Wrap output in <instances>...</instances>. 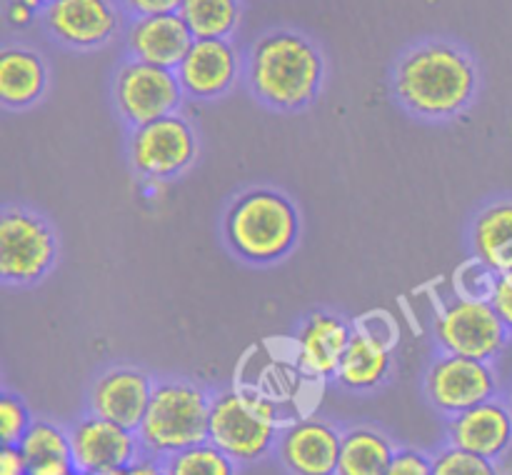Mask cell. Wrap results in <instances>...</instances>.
I'll list each match as a JSON object with an SVG mask.
<instances>
[{
    "label": "cell",
    "instance_id": "6da1fadb",
    "mask_svg": "<svg viewBox=\"0 0 512 475\" xmlns=\"http://www.w3.org/2000/svg\"><path fill=\"white\" fill-rule=\"evenodd\" d=\"M478 90V68L463 48L428 40L395 65V95L410 113L448 120L463 113Z\"/></svg>",
    "mask_w": 512,
    "mask_h": 475
},
{
    "label": "cell",
    "instance_id": "7a4b0ae2",
    "mask_svg": "<svg viewBox=\"0 0 512 475\" xmlns=\"http://www.w3.org/2000/svg\"><path fill=\"white\" fill-rule=\"evenodd\" d=\"M325 63L305 35L275 30L263 35L248 55V83L255 98L278 110H298L315 100Z\"/></svg>",
    "mask_w": 512,
    "mask_h": 475
},
{
    "label": "cell",
    "instance_id": "3957f363",
    "mask_svg": "<svg viewBox=\"0 0 512 475\" xmlns=\"http://www.w3.org/2000/svg\"><path fill=\"white\" fill-rule=\"evenodd\" d=\"M300 218L290 198L278 190H250L225 215V240L238 258L270 265L298 243Z\"/></svg>",
    "mask_w": 512,
    "mask_h": 475
},
{
    "label": "cell",
    "instance_id": "277c9868",
    "mask_svg": "<svg viewBox=\"0 0 512 475\" xmlns=\"http://www.w3.org/2000/svg\"><path fill=\"white\" fill-rule=\"evenodd\" d=\"M213 398L190 380L155 383L148 413L138 428L145 455L165 460L208 440Z\"/></svg>",
    "mask_w": 512,
    "mask_h": 475
},
{
    "label": "cell",
    "instance_id": "5b68a950",
    "mask_svg": "<svg viewBox=\"0 0 512 475\" xmlns=\"http://www.w3.org/2000/svg\"><path fill=\"white\" fill-rule=\"evenodd\" d=\"M278 400L250 388L213 395L208 440L238 465L265 458L280 438Z\"/></svg>",
    "mask_w": 512,
    "mask_h": 475
},
{
    "label": "cell",
    "instance_id": "8992f818",
    "mask_svg": "<svg viewBox=\"0 0 512 475\" xmlns=\"http://www.w3.org/2000/svg\"><path fill=\"white\" fill-rule=\"evenodd\" d=\"M435 338L443 353L493 363L508 345L510 330L493 300L458 293L435 318Z\"/></svg>",
    "mask_w": 512,
    "mask_h": 475
},
{
    "label": "cell",
    "instance_id": "52a82bcc",
    "mask_svg": "<svg viewBox=\"0 0 512 475\" xmlns=\"http://www.w3.org/2000/svg\"><path fill=\"white\" fill-rule=\"evenodd\" d=\"M58 258V240L48 220L25 208L0 215V278L8 285H33Z\"/></svg>",
    "mask_w": 512,
    "mask_h": 475
},
{
    "label": "cell",
    "instance_id": "ba28073f",
    "mask_svg": "<svg viewBox=\"0 0 512 475\" xmlns=\"http://www.w3.org/2000/svg\"><path fill=\"white\" fill-rule=\"evenodd\" d=\"M185 93L175 70L160 65L125 60L115 75V105L133 128L178 113Z\"/></svg>",
    "mask_w": 512,
    "mask_h": 475
},
{
    "label": "cell",
    "instance_id": "9c48e42d",
    "mask_svg": "<svg viewBox=\"0 0 512 475\" xmlns=\"http://www.w3.org/2000/svg\"><path fill=\"white\" fill-rule=\"evenodd\" d=\"M198 158V138L188 118L165 115L148 125L133 128L130 160L135 173L148 180H170L185 173Z\"/></svg>",
    "mask_w": 512,
    "mask_h": 475
},
{
    "label": "cell",
    "instance_id": "30bf717a",
    "mask_svg": "<svg viewBox=\"0 0 512 475\" xmlns=\"http://www.w3.org/2000/svg\"><path fill=\"white\" fill-rule=\"evenodd\" d=\"M428 400L445 415H458L498 398V375L488 360L443 353L425 375Z\"/></svg>",
    "mask_w": 512,
    "mask_h": 475
},
{
    "label": "cell",
    "instance_id": "8fae6325",
    "mask_svg": "<svg viewBox=\"0 0 512 475\" xmlns=\"http://www.w3.org/2000/svg\"><path fill=\"white\" fill-rule=\"evenodd\" d=\"M73 463L78 473H100L110 468L135 465L143 455L138 430H130L115 420L90 413L70 430Z\"/></svg>",
    "mask_w": 512,
    "mask_h": 475
},
{
    "label": "cell",
    "instance_id": "7c38bea8",
    "mask_svg": "<svg viewBox=\"0 0 512 475\" xmlns=\"http://www.w3.org/2000/svg\"><path fill=\"white\" fill-rule=\"evenodd\" d=\"M43 20L58 43L75 50L100 48L120 30L113 0H55L43 8Z\"/></svg>",
    "mask_w": 512,
    "mask_h": 475
},
{
    "label": "cell",
    "instance_id": "4fadbf2b",
    "mask_svg": "<svg viewBox=\"0 0 512 475\" xmlns=\"http://www.w3.org/2000/svg\"><path fill=\"white\" fill-rule=\"evenodd\" d=\"M343 433L328 420L300 418L285 425L278 455L293 475H338Z\"/></svg>",
    "mask_w": 512,
    "mask_h": 475
},
{
    "label": "cell",
    "instance_id": "5bb4252c",
    "mask_svg": "<svg viewBox=\"0 0 512 475\" xmlns=\"http://www.w3.org/2000/svg\"><path fill=\"white\" fill-rule=\"evenodd\" d=\"M185 98L213 100L228 93L240 75V55L230 40L195 38L175 68Z\"/></svg>",
    "mask_w": 512,
    "mask_h": 475
},
{
    "label": "cell",
    "instance_id": "9a60e30c",
    "mask_svg": "<svg viewBox=\"0 0 512 475\" xmlns=\"http://www.w3.org/2000/svg\"><path fill=\"white\" fill-rule=\"evenodd\" d=\"M193 43L195 35L180 13L133 18L125 30V48L130 58L170 70L178 68Z\"/></svg>",
    "mask_w": 512,
    "mask_h": 475
},
{
    "label": "cell",
    "instance_id": "2e32d148",
    "mask_svg": "<svg viewBox=\"0 0 512 475\" xmlns=\"http://www.w3.org/2000/svg\"><path fill=\"white\" fill-rule=\"evenodd\" d=\"M153 390L155 383L143 370L113 368L95 380L90 393V413L138 430L148 413Z\"/></svg>",
    "mask_w": 512,
    "mask_h": 475
},
{
    "label": "cell",
    "instance_id": "e0dca14e",
    "mask_svg": "<svg viewBox=\"0 0 512 475\" xmlns=\"http://www.w3.org/2000/svg\"><path fill=\"white\" fill-rule=\"evenodd\" d=\"M448 438L455 448L500 460L512 448V415L508 403L493 398L453 415L448 425Z\"/></svg>",
    "mask_w": 512,
    "mask_h": 475
},
{
    "label": "cell",
    "instance_id": "ac0fdd59",
    "mask_svg": "<svg viewBox=\"0 0 512 475\" xmlns=\"http://www.w3.org/2000/svg\"><path fill=\"white\" fill-rule=\"evenodd\" d=\"M350 335L353 328L338 315H310L295 338V365L300 373L313 380L335 378Z\"/></svg>",
    "mask_w": 512,
    "mask_h": 475
},
{
    "label": "cell",
    "instance_id": "d6986e66",
    "mask_svg": "<svg viewBox=\"0 0 512 475\" xmlns=\"http://www.w3.org/2000/svg\"><path fill=\"white\" fill-rule=\"evenodd\" d=\"M393 365V355H390V340L383 335L375 333L370 328H355L350 335V343L345 348L343 358L338 365V378L340 385L350 390H370L378 388L390 373Z\"/></svg>",
    "mask_w": 512,
    "mask_h": 475
},
{
    "label": "cell",
    "instance_id": "ffe728a7",
    "mask_svg": "<svg viewBox=\"0 0 512 475\" xmlns=\"http://www.w3.org/2000/svg\"><path fill=\"white\" fill-rule=\"evenodd\" d=\"M48 85L43 58L28 48H5L0 53V100L5 108H28L38 103Z\"/></svg>",
    "mask_w": 512,
    "mask_h": 475
},
{
    "label": "cell",
    "instance_id": "44dd1931",
    "mask_svg": "<svg viewBox=\"0 0 512 475\" xmlns=\"http://www.w3.org/2000/svg\"><path fill=\"white\" fill-rule=\"evenodd\" d=\"M473 255L493 273L512 270V200L490 203L475 215Z\"/></svg>",
    "mask_w": 512,
    "mask_h": 475
},
{
    "label": "cell",
    "instance_id": "7402d4cb",
    "mask_svg": "<svg viewBox=\"0 0 512 475\" xmlns=\"http://www.w3.org/2000/svg\"><path fill=\"white\" fill-rule=\"evenodd\" d=\"M30 475H68L75 470L70 433L50 420H33L20 440Z\"/></svg>",
    "mask_w": 512,
    "mask_h": 475
},
{
    "label": "cell",
    "instance_id": "603a6c76",
    "mask_svg": "<svg viewBox=\"0 0 512 475\" xmlns=\"http://www.w3.org/2000/svg\"><path fill=\"white\" fill-rule=\"evenodd\" d=\"M393 440L375 428H353L343 433L338 475H385L395 458Z\"/></svg>",
    "mask_w": 512,
    "mask_h": 475
},
{
    "label": "cell",
    "instance_id": "cb8c5ba5",
    "mask_svg": "<svg viewBox=\"0 0 512 475\" xmlns=\"http://www.w3.org/2000/svg\"><path fill=\"white\" fill-rule=\"evenodd\" d=\"M178 13L195 38L228 40L238 30L243 5L240 0H183Z\"/></svg>",
    "mask_w": 512,
    "mask_h": 475
},
{
    "label": "cell",
    "instance_id": "d4e9b609",
    "mask_svg": "<svg viewBox=\"0 0 512 475\" xmlns=\"http://www.w3.org/2000/svg\"><path fill=\"white\" fill-rule=\"evenodd\" d=\"M168 475H238V463L210 440L163 460Z\"/></svg>",
    "mask_w": 512,
    "mask_h": 475
},
{
    "label": "cell",
    "instance_id": "484cf974",
    "mask_svg": "<svg viewBox=\"0 0 512 475\" xmlns=\"http://www.w3.org/2000/svg\"><path fill=\"white\" fill-rule=\"evenodd\" d=\"M435 475H500L495 460L448 445L433 455Z\"/></svg>",
    "mask_w": 512,
    "mask_h": 475
},
{
    "label": "cell",
    "instance_id": "4316f807",
    "mask_svg": "<svg viewBox=\"0 0 512 475\" xmlns=\"http://www.w3.org/2000/svg\"><path fill=\"white\" fill-rule=\"evenodd\" d=\"M30 425H33V418H30L23 400L18 395L5 393L0 400V438H3V445H18Z\"/></svg>",
    "mask_w": 512,
    "mask_h": 475
},
{
    "label": "cell",
    "instance_id": "83f0119b",
    "mask_svg": "<svg viewBox=\"0 0 512 475\" xmlns=\"http://www.w3.org/2000/svg\"><path fill=\"white\" fill-rule=\"evenodd\" d=\"M458 293L460 295H473V298H490L495 288V280L498 273L488 268L485 263H480L478 258L470 260L463 270H458Z\"/></svg>",
    "mask_w": 512,
    "mask_h": 475
},
{
    "label": "cell",
    "instance_id": "f1b7e54d",
    "mask_svg": "<svg viewBox=\"0 0 512 475\" xmlns=\"http://www.w3.org/2000/svg\"><path fill=\"white\" fill-rule=\"evenodd\" d=\"M385 475H435L433 455L415 448H400Z\"/></svg>",
    "mask_w": 512,
    "mask_h": 475
},
{
    "label": "cell",
    "instance_id": "f546056e",
    "mask_svg": "<svg viewBox=\"0 0 512 475\" xmlns=\"http://www.w3.org/2000/svg\"><path fill=\"white\" fill-rule=\"evenodd\" d=\"M490 300H493L495 310H498L500 318H503V323L508 325V330L512 335V270L510 273L498 275Z\"/></svg>",
    "mask_w": 512,
    "mask_h": 475
},
{
    "label": "cell",
    "instance_id": "4dcf8cb0",
    "mask_svg": "<svg viewBox=\"0 0 512 475\" xmlns=\"http://www.w3.org/2000/svg\"><path fill=\"white\" fill-rule=\"evenodd\" d=\"M183 0H123V8L128 10L133 18H143V15H163V13H178Z\"/></svg>",
    "mask_w": 512,
    "mask_h": 475
},
{
    "label": "cell",
    "instance_id": "1f68e13d",
    "mask_svg": "<svg viewBox=\"0 0 512 475\" xmlns=\"http://www.w3.org/2000/svg\"><path fill=\"white\" fill-rule=\"evenodd\" d=\"M40 8H45L40 0H8L5 18H8L10 25H15V28H25V25L33 23V18L38 15Z\"/></svg>",
    "mask_w": 512,
    "mask_h": 475
},
{
    "label": "cell",
    "instance_id": "d6a6232c",
    "mask_svg": "<svg viewBox=\"0 0 512 475\" xmlns=\"http://www.w3.org/2000/svg\"><path fill=\"white\" fill-rule=\"evenodd\" d=\"M0 475H30L28 460H25L20 445H3V450H0Z\"/></svg>",
    "mask_w": 512,
    "mask_h": 475
},
{
    "label": "cell",
    "instance_id": "836d02e7",
    "mask_svg": "<svg viewBox=\"0 0 512 475\" xmlns=\"http://www.w3.org/2000/svg\"><path fill=\"white\" fill-rule=\"evenodd\" d=\"M135 475H168L165 473V463L155 455H140L138 463L133 465Z\"/></svg>",
    "mask_w": 512,
    "mask_h": 475
},
{
    "label": "cell",
    "instance_id": "e575fe53",
    "mask_svg": "<svg viewBox=\"0 0 512 475\" xmlns=\"http://www.w3.org/2000/svg\"><path fill=\"white\" fill-rule=\"evenodd\" d=\"M80 475H135L133 465H125V468H110V470H100V473H80Z\"/></svg>",
    "mask_w": 512,
    "mask_h": 475
},
{
    "label": "cell",
    "instance_id": "d590c367",
    "mask_svg": "<svg viewBox=\"0 0 512 475\" xmlns=\"http://www.w3.org/2000/svg\"><path fill=\"white\" fill-rule=\"evenodd\" d=\"M505 403H508V408H510V415H512V390H510V395H508V398H505Z\"/></svg>",
    "mask_w": 512,
    "mask_h": 475
},
{
    "label": "cell",
    "instance_id": "8d00e7d4",
    "mask_svg": "<svg viewBox=\"0 0 512 475\" xmlns=\"http://www.w3.org/2000/svg\"><path fill=\"white\" fill-rule=\"evenodd\" d=\"M40 3H43V5H50V3H55V0H40Z\"/></svg>",
    "mask_w": 512,
    "mask_h": 475
},
{
    "label": "cell",
    "instance_id": "74e56055",
    "mask_svg": "<svg viewBox=\"0 0 512 475\" xmlns=\"http://www.w3.org/2000/svg\"><path fill=\"white\" fill-rule=\"evenodd\" d=\"M68 475H80V473H78V470H73V473H68Z\"/></svg>",
    "mask_w": 512,
    "mask_h": 475
}]
</instances>
